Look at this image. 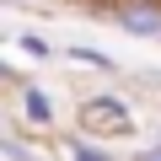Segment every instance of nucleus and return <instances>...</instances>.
I'll use <instances>...</instances> for the list:
<instances>
[{
	"mask_svg": "<svg viewBox=\"0 0 161 161\" xmlns=\"http://www.w3.org/2000/svg\"><path fill=\"white\" fill-rule=\"evenodd\" d=\"M16 102H22V124H27V129H38V134H48V129H54L59 108H54V97H48L43 86L22 80V86H16Z\"/></svg>",
	"mask_w": 161,
	"mask_h": 161,
	"instance_id": "nucleus-3",
	"label": "nucleus"
},
{
	"mask_svg": "<svg viewBox=\"0 0 161 161\" xmlns=\"http://www.w3.org/2000/svg\"><path fill=\"white\" fill-rule=\"evenodd\" d=\"M0 156H6V161H48L43 150H32L22 134H6V140H0Z\"/></svg>",
	"mask_w": 161,
	"mask_h": 161,
	"instance_id": "nucleus-6",
	"label": "nucleus"
},
{
	"mask_svg": "<svg viewBox=\"0 0 161 161\" xmlns=\"http://www.w3.org/2000/svg\"><path fill=\"white\" fill-rule=\"evenodd\" d=\"M113 22L129 38H156L161 43V0H124V6L113 11Z\"/></svg>",
	"mask_w": 161,
	"mask_h": 161,
	"instance_id": "nucleus-2",
	"label": "nucleus"
},
{
	"mask_svg": "<svg viewBox=\"0 0 161 161\" xmlns=\"http://www.w3.org/2000/svg\"><path fill=\"white\" fill-rule=\"evenodd\" d=\"M140 161H161V150H145V156H140Z\"/></svg>",
	"mask_w": 161,
	"mask_h": 161,
	"instance_id": "nucleus-8",
	"label": "nucleus"
},
{
	"mask_svg": "<svg viewBox=\"0 0 161 161\" xmlns=\"http://www.w3.org/2000/svg\"><path fill=\"white\" fill-rule=\"evenodd\" d=\"M64 59H75V64H92V70H118V64H113L102 48H86V43H70V48H64Z\"/></svg>",
	"mask_w": 161,
	"mask_h": 161,
	"instance_id": "nucleus-5",
	"label": "nucleus"
},
{
	"mask_svg": "<svg viewBox=\"0 0 161 161\" xmlns=\"http://www.w3.org/2000/svg\"><path fill=\"white\" fill-rule=\"evenodd\" d=\"M75 134H86V140H124V134H134L140 124H134V108L124 102V97H113V92H97V97H86L75 108Z\"/></svg>",
	"mask_w": 161,
	"mask_h": 161,
	"instance_id": "nucleus-1",
	"label": "nucleus"
},
{
	"mask_svg": "<svg viewBox=\"0 0 161 161\" xmlns=\"http://www.w3.org/2000/svg\"><path fill=\"white\" fill-rule=\"evenodd\" d=\"M150 150H161V134H156V145H150Z\"/></svg>",
	"mask_w": 161,
	"mask_h": 161,
	"instance_id": "nucleus-9",
	"label": "nucleus"
},
{
	"mask_svg": "<svg viewBox=\"0 0 161 161\" xmlns=\"http://www.w3.org/2000/svg\"><path fill=\"white\" fill-rule=\"evenodd\" d=\"M16 43H22L32 59H48V54H54V48H48V38H38V32H16Z\"/></svg>",
	"mask_w": 161,
	"mask_h": 161,
	"instance_id": "nucleus-7",
	"label": "nucleus"
},
{
	"mask_svg": "<svg viewBox=\"0 0 161 161\" xmlns=\"http://www.w3.org/2000/svg\"><path fill=\"white\" fill-rule=\"evenodd\" d=\"M59 156H64V161H118L108 145H97V140H86V134H64Z\"/></svg>",
	"mask_w": 161,
	"mask_h": 161,
	"instance_id": "nucleus-4",
	"label": "nucleus"
}]
</instances>
